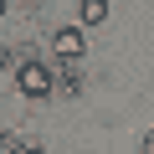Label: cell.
<instances>
[{
  "mask_svg": "<svg viewBox=\"0 0 154 154\" xmlns=\"http://www.w3.org/2000/svg\"><path fill=\"white\" fill-rule=\"evenodd\" d=\"M16 82H21V93L26 98H51V88H57V77H51V67H41V62H21L16 67Z\"/></svg>",
  "mask_w": 154,
  "mask_h": 154,
  "instance_id": "1",
  "label": "cell"
},
{
  "mask_svg": "<svg viewBox=\"0 0 154 154\" xmlns=\"http://www.w3.org/2000/svg\"><path fill=\"white\" fill-rule=\"evenodd\" d=\"M51 51H57L62 62H77V57L88 51V41H82V31H72V26H67V31H57V36H51Z\"/></svg>",
  "mask_w": 154,
  "mask_h": 154,
  "instance_id": "2",
  "label": "cell"
},
{
  "mask_svg": "<svg viewBox=\"0 0 154 154\" xmlns=\"http://www.w3.org/2000/svg\"><path fill=\"white\" fill-rule=\"evenodd\" d=\"M77 21L82 26H103L108 21V0H82V5H77Z\"/></svg>",
  "mask_w": 154,
  "mask_h": 154,
  "instance_id": "3",
  "label": "cell"
},
{
  "mask_svg": "<svg viewBox=\"0 0 154 154\" xmlns=\"http://www.w3.org/2000/svg\"><path fill=\"white\" fill-rule=\"evenodd\" d=\"M21 154H46V149H41V144H26V149H21Z\"/></svg>",
  "mask_w": 154,
  "mask_h": 154,
  "instance_id": "4",
  "label": "cell"
},
{
  "mask_svg": "<svg viewBox=\"0 0 154 154\" xmlns=\"http://www.w3.org/2000/svg\"><path fill=\"white\" fill-rule=\"evenodd\" d=\"M0 67H11V51H5V46H0Z\"/></svg>",
  "mask_w": 154,
  "mask_h": 154,
  "instance_id": "5",
  "label": "cell"
},
{
  "mask_svg": "<svg viewBox=\"0 0 154 154\" xmlns=\"http://www.w3.org/2000/svg\"><path fill=\"white\" fill-rule=\"evenodd\" d=\"M144 154H154V134H149V139H144Z\"/></svg>",
  "mask_w": 154,
  "mask_h": 154,
  "instance_id": "6",
  "label": "cell"
},
{
  "mask_svg": "<svg viewBox=\"0 0 154 154\" xmlns=\"http://www.w3.org/2000/svg\"><path fill=\"white\" fill-rule=\"evenodd\" d=\"M0 16H5V0H0Z\"/></svg>",
  "mask_w": 154,
  "mask_h": 154,
  "instance_id": "7",
  "label": "cell"
}]
</instances>
